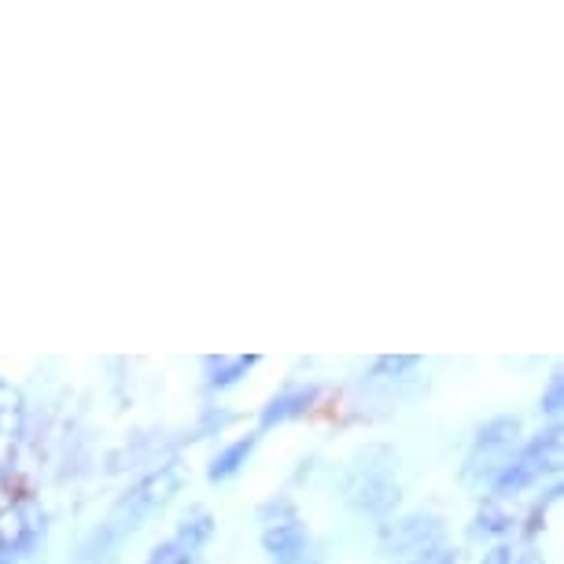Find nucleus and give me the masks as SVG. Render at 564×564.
I'll list each match as a JSON object with an SVG mask.
<instances>
[{
  "label": "nucleus",
  "mask_w": 564,
  "mask_h": 564,
  "mask_svg": "<svg viewBox=\"0 0 564 564\" xmlns=\"http://www.w3.org/2000/svg\"><path fill=\"white\" fill-rule=\"evenodd\" d=\"M23 410V391L15 388L12 380H0V413Z\"/></svg>",
  "instance_id": "nucleus-18"
},
{
  "label": "nucleus",
  "mask_w": 564,
  "mask_h": 564,
  "mask_svg": "<svg viewBox=\"0 0 564 564\" xmlns=\"http://www.w3.org/2000/svg\"><path fill=\"white\" fill-rule=\"evenodd\" d=\"M148 564H192V553L181 550V546L170 539V542H159V546H155Z\"/></svg>",
  "instance_id": "nucleus-15"
},
{
  "label": "nucleus",
  "mask_w": 564,
  "mask_h": 564,
  "mask_svg": "<svg viewBox=\"0 0 564 564\" xmlns=\"http://www.w3.org/2000/svg\"><path fill=\"white\" fill-rule=\"evenodd\" d=\"M476 450H498V454H517L520 450V421L517 417H494L476 432Z\"/></svg>",
  "instance_id": "nucleus-7"
},
{
  "label": "nucleus",
  "mask_w": 564,
  "mask_h": 564,
  "mask_svg": "<svg viewBox=\"0 0 564 564\" xmlns=\"http://www.w3.org/2000/svg\"><path fill=\"white\" fill-rule=\"evenodd\" d=\"M347 502L354 509H362L369 517H388L391 509L399 506V483L395 480H384V476H358L351 472V480H347Z\"/></svg>",
  "instance_id": "nucleus-3"
},
{
  "label": "nucleus",
  "mask_w": 564,
  "mask_h": 564,
  "mask_svg": "<svg viewBox=\"0 0 564 564\" xmlns=\"http://www.w3.org/2000/svg\"><path fill=\"white\" fill-rule=\"evenodd\" d=\"M306 546H310V535H306L303 520H288V524L262 531V550L273 564H303Z\"/></svg>",
  "instance_id": "nucleus-5"
},
{
  "label": "nucleus",
  "mask_w": 564,
  "mask_h": 564,
  "mask_svg": "<svg viewBox=\"0 0 564 564\" xmlns=\"http://www.w3.org/2000/svg\"><path fill=\"white\" fill-rule=\"evenodd\" d=\"M177 491H181V469H177V465H159V469L148 472V476L118 502L115 513H111V524H130L133 528L144 513L166 506Z\"/></svg>",
  "instance_id": "nucleus-1"
},
{
  "label": "nucleus",
  "mask_w": 564,
  "mask_h": 564,
  "mask_svg": "<svg viewBox=\"0 0 564 564\" xmlns=\"http://www.w3.org/2000/svg\"><path fill=\"white\" fill-rule=\"evenodd\" d=\"M395 465H399V454H395L388 443H369L365 450L354 454L351 472H358V476H384V480H391Z\"/></svg>",
  "instance_id": "nucleus-9"
},
{
  "label": "nucleus",
  "mask_w": 564,
  "mask_h": 564,
  "mask_svg": "<svg viewBox=\"0 0 564 564\" xmlns=\"http://www.w3.org/2000/svg\"><path fill=\"white\" fill-rule=\"evenodd\" d=\"M421 358L417 354H384V358H376L373 362V380H402V373H410L417 369Z\"/></svg>",
  "instance_id": "nucleus-13"
},
{
  "label": "nucleus",
  "mask_w": 564,
  "mask_h": 564,
  "mask_svg": "<svg viewBox=\"0 0 564 564\" xmlns=\"http://www.w3.org/2000/svg\"><path fill=\"white\" fill-rule=\"evenodd\" d=\"M259 520L266 528H277V524H288V520H299V517H295V506L288 498H273V502H266L259 509Z\"/></svg>",
  "instance_id": "nucleus-14"
},
{
  "label": "nucleus",
  "mask_w": 564,
  "mask_h": 564,
  "mask_svg": "<svg viewBox=\"0 0 564 564\" xmlns=\"http://www.w3.org/2000/svg\"><path fill=\"white\" fill-rule=\"evenodd\" d=\"M513 513H506L502 506H494V502H487V506L476 513V520H472V535H483V539H494V535H509L513 531Z\"/></svg>",
  "instance_id": "nucleus-12"
},
{
  "label": "nucleus",
  "mask_w": 564,
  "mask_h": 564,
  "mask_svg": "<svg viewBox=\"0 0 564 564\" xmlns=\"http://www.w3.org/2000/svg\"><path fill=\"white\" fill-rule=\"evenodd\" d=\"M561 406H564V380H561V373H557L550 380L546 395L539 399V410L546 413V417H557V413H561Z\"/></svg>",
  "instance_id": "nucleus-16"
},
{
  "label": "nucleus",
  "mask_w": 564,
  "mask_h": 564,
  "mask_svg": "<svg viewBox=\"0 0 564 564\" xmlns=\"http://www.w3.org/2000/svg\"><path fill=\"white\" fill-rule=\"evenodd\" d=\"M410 564H458V553L454 550H447V546H428V550H421L417 557H413Z\"/></svg>",
  "instance_id": "nucleus-17"
},
{
  "label": "nucleus",
  "mask_w": 564,
  "mask_h": 564,
  "mask_svg": "<svg viewBox=\"0 0 564 564\" xmlns=\"http://www.w3.org/2000/svg\"><path fill=\"white\" fill-rule=\"evenodd\" d=\"M314 402H318V388L314 384H288L259 410V432L277 428L284 421H295V417H306Z\"/></svg>",
  "instance_id": "nucleus-4"
},
{
  "label": "nucleus",
  "mask_w": 564,
  "mask_h": 564,
  "mask_svg": "<svg viewBox=\"0 0 564 564\" xmlns=\"http://www.w3.org/2000/svg\"><path fill=\"white\" fill-rule=\"evenodd\" d=\"M439 539H443V524L428 513H410V517L380 524V550L384 553H413L417 557Z\"/></svg>",
  "instance_id": "nucleus-2"
},
{
  "label": "nucleus",
  "mask_w": 564,
  "mask_h": 564,
  "mask_svg": "<svg viewBox=\"0 0 564 564\" xmlns=\"http://www.w3.org/2000/svg\"><path fill=\"white\" fill-rule=\"evenodd\" d=\"M214 535V517L211 513H196V517H185L181 520V528H177V546L181 550H188L192 557H196V550H200L203 542Z\"/></svg>",
  "instance_id": "nucleus-11"
},
{
  "label": "nucleus",
  "mask_w": 564,
  "mask_h": 564,
  "mask_svg": "<svg viewBox=\"0 0 564 564\" xmlns=\"http://www.w3.org/2000/svg\"><path fill=\"white\" fill-rule=\"evenodd\" d=\"M255 447H259V432L251 435H240V439H233L229 447H222L218 454L211 458V469H207V476H211L214 483L218 480H233L236 472L244 469L247 458L255 454Z\"/></svg>",
  "instance_id": "nucleus-6"
},
{
  "label": "nucleus",
  "mask_w": 564,
  "mask_h": 564,
  "mask_svg": "<svg viewBox=\"0 0 564 564\" xmlns=\"http://www.w3.org/2000/svg\"><path fill=\"white\" fill-rule=\"evenodd\" d=\"M513 564H517V561H513ZM520 564H539V561H535V557H524V561H520Z\"/></svg>",
  "instance_id": "nucleus-21"
},
{
  "label": "nucleus",
  "mask_w": 564,
  "mask_h": 564,
  "mask_svg": "<svg viewBox=\"0 0 564 564\" xmlns=\"http://www.w3.org/2000/svg\"><path fill=\"white\" fill-rule=\"evenodd\" d=\"M23 432V410H8V413H0V435L4 439H12V435Z\"/></svg>",
  "instance_id": "nucleus-19"
},
{
  "label": "nucleus",
  "mask_w": 564,
  "mask_h": 564,
  "mask_svg": "<svg viewBox=\"0 0 564 564\" xmlns=\"http://www.w3.org/2000/svg\"><path fill=\"white\" fill-rule=\"evenodd\" d=\"M0 564H4V553H0Z\"/></svg>",
  "instance_id": "nucleus-22"
},
{
  "label": "nucleus",
  "mask_w": 564,
  "mask_h": 564,
  "mask_svg": "<svg viewBox=\"0 0 564 564\" xmlns=\"http://www.w3.org/2000/svg\"><path fill=\"white\" fill-rule=\"evenodd\" d=\"M259 365L255 354H218V358H207V373H211V388H233L240 384L251 369Z\"/></svg>",
  "instance_id": "nucleus-8"
},
{
  "label": "nucleus",
  "mask_w": 564,
  "mask_h": 564,
  "mask_svg": "<svg viewBox=\"0 0 564 564\" xmlns=\"http://www.w3.org/2000/svg\"><path fill=\"white\" fill-rule=\"evenodd\" d=\"M30 539H34V531H30V524H26L23 506H4V509H0V553L23 550Z\"/></svg>",
  "instance_id": "nucleus-10"
},
{
  "label": "nucleus",
  "mask_w": 564,
  "mask_h": 564,
  "mask_svg": "<svg viewBox=\"0 0 564 564\" xmlns=\"http://www.w3.org/2000/svg\"><path fill=\"white\" fill-rule=\"evenodd\" d=\"M480 564H513V550L509 546H494V550L483 553Z\"/></svg>",
  "instance_id": "nucleus-20"
}]
</instances>
